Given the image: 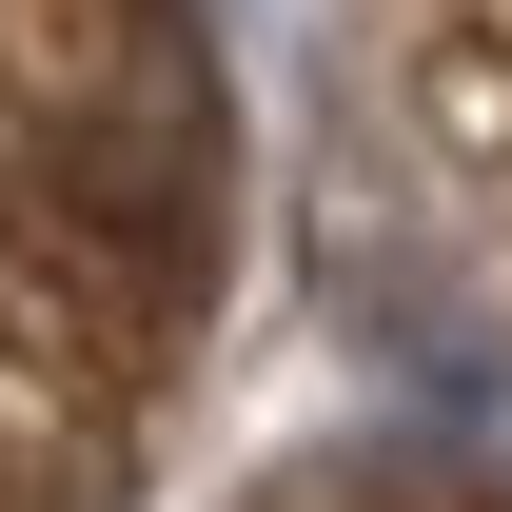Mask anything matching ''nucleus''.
I'll use <instances>...</instances> for the list:
<instances>
[{
	"instance_id": "nucleus-1",
	"label": "nucleus",
	"mask_w": 512,
	"mask_h": 512,
	"mask_svg": "<svg viewBox=\"0 0 512 512\" xmlns=\"http://www.w3.org/2000/svg\"><path fill=\"white\" fill-rule=\"evenodd\" d=\"M237 296L217 0H0V512H138Z\"/></svg>"
},
{
	"instance_id": "nucleus-2",
	"label": "nucleus",
	"mask_w": 512,
	"mask_h": 512,
	"mask_svg": "<svg viewBox=\"0 0 512 512\" xmlns=\"http://www.w3.org/2000/svg\"><path fill=\"white\" fill-rule=\"evenodd\" d=\"M375 20H394V79H414L434 178L473 197V237L512 276V0H375Z\"/></svg>"
}]
</instances>
